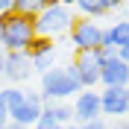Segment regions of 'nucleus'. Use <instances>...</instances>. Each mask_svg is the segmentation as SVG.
Here are the masks:
<instances>
[{
  "label": "nucleus",
  "mask_w": 129,
  "mask_h": 129,
  "mask_svg": "<svg viewBox=\"0 0 129 129\" xmlns=\"http://www.w3.org/2000/svg\"><path fill=\"white\" fill-rule=\"evenodd\" d=\"M35 38H38L35 18L18 15L15 9L6 12V15H0V47L6 53H26Z\"/></svg>",
  "instance_id": "obj_1"
},
{
  "label": "nucleus",
  "mask_w": 129,
  "mask_h": 129,
  "mask_svg": "<svg viewBox=\"0 0 129 129\" xmlns=\"http://www.w3.org/2000/svg\"><path fill=\"white\" fill-rule=\"evenodd\" d=\"M82 91V82H79V73H76V64H64V68H53V71H47L44 76H41V100H44V106L47 103H64L68 97L79 94Z\"/></svg>",
  "instance_id": "obj_2"
},
{
  "label": "nucleus",
  "mask_w": 129,
  "mask_h": 129,
  "mask_svg": "<svg viewBox=\"0 0 129 129\" xmlns=\"http://www.w3.org/2000/svg\"><path fill=\"white\" fill-rule=\"evenodd\" d=\"M76 18L71 15V6L68 3H59V0H50L47 9L35 18V32L44 35V38H56L62 32H71Z\"/></svg>",
  "instance_id": "obj_3"
},
{
  "label": "nucleus",
  "mask_w": 129,
  "mask_h": 129,
  "mask_svg": "<svg viewBox=\"0 0 129 129\" xmlns=\"http://www.w3.org/2000/svg\"><path fill=\"white\" fill-rule=\"evenodd\" d=\"M71 41H73V47H76V53H94L103 44V26L97 24V21L79 18L73 24V29H71Z\"/></svg>",
  "instance_id": "obj_4"
},
{
  "label": "nucleus",
  "mask_w": 129,
  "mask_h": 129,
  "mask_svg": "<svg viewBox=\"0 0 129 129\" xmlns=\"http://www.w3.org/2000/svg\"><path fill=\"white\" fill-rule=\"evenodd\" d=\"M44 114V100H41L38 91H24V103L9 109V120L12 123H21V126H35L38 117Z\"/></svg>",
  "instance_id": "obj_5"
},
{
  "label": "nucleus",
  "mask_w": 129,
  "mask_h": 129,
  "mask_svg": "<svg viewBox=\"0 0 129 129\" xmlns=\"http://www.w3.org/2000/svg\"><path fill=\"white\" fill-rule=\"evenodd\" d=\"M73 117L82 123H94L103 117V109H100V91H79L73 97Z\"/></svg>",
  "instance_id": "obj_6"
},
{
  "label": "nucleus",
  "mask_w": 129,
  "mask_h": 129,
  "mask_svg": "<svg viewBox=\"0 0 129 129\" xmlns=\"http://www.w3.org/2000/svg\"><path fill=\"white\" fill-rule=\"evenodd\" d=\"M100 82L106 88H129V64L120 59H103L100 64Z\"/></svg>",
  "instance_id": "obj_7"
},
{
  "label": "nucleus",
  "mask_w": 129,
  "mask_h": 129,
  "mask_svg": "<svg viewBox=\"0 0 129 129\" xmlns=\"http://www.w3.org/2000/svg\"><path fill=\"white\" fill-rule=\"evenodd\" d=\"M73 64H76V73H79L82 88H94L97 82H100V64H103L100 50H94V53H76Z\"/></svg>",
  "instance_id": "obj_8"
},
{
  "label": "nucleus",
  "mask_w": 129,
  "mask_h": 129,
  "mask_svg": "<svg viewBox=\"0 0 129 129\" xmlns=\"http://www.w3.org/2000/svg\"><path fill=\"white\" fill-rule=\"evenodd\" d=\"M100 109H103V114H112L117 120H120L123 114H129L126 88H103L100 91Z\"/></svg>",
  "instance_id": "obj_9"
},
{
  "label": "nucleus",
  "mask_w": 129,
  "mask_h": 129,
  "mask_svg": "<svg viewBox=\"0 0 129 129\" xmlns=\"http://www.w3.org/2000/svg\"><path fill=\"white\" fill-rule=\"evenodd\" d=\"M32 59L29 53H6V68H3V76L9 82H26L32 76Z\"/></svg>",
  "instance_id": "obj_10"
},
{
  "label": "nucleus",
  "mask_w": 129,
  "mask_h": 129,
  "mask_svg": "<svg viewBox=\"0 0 129 129\" xmlns=\"http://www.w3.org/2000/svg\"><path fill=\"white\" fill-rule=\"evenodd\" d=\"M129 44V21H117V24H112L109 29H103V44L100 47L106 50H120Z\"/></svg>",
  "instance_id": "obj_11"
},
{
  "label": "nucleus",
  "mask_w": 129,
  "mask_h": 129,
  "mask_svg": "<svg viewBox=\"0 0 129 129\" xmlns=\"http://www.w3.org/2000/svg\"><path fill=\"white\" fill-rule=\"evenodd\" d=\"M73 6L79 9L88 21H94V18H100V15H109L114 9H120L123 3H114V0H73Z\"/></svg>",
  "instance_id": "obj_12"
},
{
  "label": "nucleus",
  "mask_w": 129,
  "mask_h": 129,
  "mask_svg": "<svg viewBox=\"0 0 129 129\" xmlns=\"http://www.w3.org/2000/svg\"><path fill=\"white\" fill-rule=\"evenodd\" d=\"M50 0H12V9L18 15H26V18H38L44 9H47Z\"/></svg>",
  "instance_id": "obj_13"
},
{
  "label": "nucleus",
  "mask_w": 129,
  "mask_h": 129,
  "mask_svg": "<svg viewBox=\"0 0 129 129\" xmlns=\"http://www.w3.org/2000/svg\"><path fill=\"white\" fill-rule=\"evenodd\" d=\"M44 112H47L59 126H68L71 117H73V106H68V103H47V106H44Z\"/></svg>",
  "instance_id": "obj_14"
},
{
  "label": "nucleus",
  "mask_w": 129,
  "mask_h": 129,
  "mask_svg": "<svg viewBox=\"0 0 129 129\" xmlns=\"http://www.w3.org/2000/svg\"><path fill=\"white\" fill-rule=\"evenodd\" d=\"M29 59L32 56H47V53H56V44H53V38H44V35H38V38L29 44Z\"/></svg>",
  "instance_id": "obj_15"
},
{
  "label": "nucleus",
  "mask_w": 129,
  "mask_h": 129,
  "mask_svg": "<svg viewBox=\"0 0 129 129\" xmlns=\"http://www.w3.org/2000/svg\"><path fill=\"white\" fill-rule=\"evenodd\" d=\"M0 103L6 106V109H15V106L24 103V91L21 88H3L0 91Z\"/></svg>",
  "instance_id": "obj_16"
},
{
  "label": "nucleus",
  "mask_w": 129,
  "mask_h": 129,
  "mask_svg": "<svg viewBox=\"0 0 129 129\" xmlns=\"http://www.w3.org/2000/svg\"><path fill=\"white\" fill-rule=\"evenodd\" d=\"M53 59H56V53H47V56H32V71L44 76L47 71H53Z\"/></svg>",
  "instance_id": "obj_17"
},
{
  "label": "nucleus",
  "mask_w": 129,
  "mask_h": 129,
  "mask_svg": "<svg viewBox=\"0 0 129 129\" xmlns=\"http://www.w3.org/2000/svg\"><path fill=\"white\" fill-rule=\"evenodd\" d=\"M32 129H59V123L53 120V117H50L47 112H44V114H41V117H38V123H35V126H32Z\"/></svg>",
  "instance_id": "obj_18"
},
{
  "label": "nucleus",
  "mask_w": 129,
  "mask_h": 129,
  "mask_svg": "<svg viewBox=\"0 0 129 129\" xmlns=\"http://www.w3.org/2000/svg\"><path fill=\"white\" fill-rule=\"evenodd\" d=\"M79 129H109V126H106V123H103V117H100V120H94V123H82Z\"/></svg>",
  "instance_id": "obj_19"
},
{
  "label": "nucleus",
  "mask_w": 129,
  "mask_h": 129,
  "mask_svg": "<svg viewBox=\"0 0 129 129\" xmlns=\"http://www.w3.org/2000/svg\"><path fill=\"white\" fill-rule=\"evenodd\" d=\"M6 123H9V109H6L3 103H0V129L6 126Z\"/></svg>",
  "instance_id": "obj_20"
},
{
  "label": "nucleus",
  "mask_w": 129,
  "mask_h": 129,
  "mask_svg": "<svg viewBox=\"0 0 129 129\" xmlns=\"http://www.w3.org/2000/svg\"><path fill=\"white\" fill-rule=\"evenodd\" d=\"M117 59L129 64V44H126V47H120V50H117Z\"/></svg>",
  "instance_id": "obj_21"
},
{
  "label": "nucleus",
  "mask_w": 129,
  "mask_h": 129,
  "mask_svg": "<svg viewBox=\"0 0 129 129\" xmlns=\"http://www.w3.org/2000/svg\"><path fill=\"white\" fill-rule=\"evenodd\" d=\"M6 12H12V0H0V15H6Z\"/></svg>",
  "instance_id": "obj_22"
},
{
  "label": "nucleus",
  "mask_w": 129,
  "mask_h": 129,
  "mask_svg": "<svg viewBox=\"0 0 129 129\" xmlns=\"http://www.w3.org/2000/svg\"><path fill=\"white\" fill-rule=\"evenodd\" d=\"M3 68H6V50L0 47V76H3Z\"/></svg>",
  "instance_id": "obj_23"
},
{
  "label": "nucleus",
  "mask_w": 129,
  "mask_h": 129,
  "mask_svg": "<svg viewBox=\"0 0 129 129\" xmlns=\"http://www.w3.org/2000/svg\"><path fill=\"white\" fill-rule=\"evenodd\" d=\"M112 129H129V120H123V117H120V120H114Z\"/></svg>",
  "instance_id": "obj_24"
},
{
  "label": "nucleus",
  "mask_w": 129,
  "mask_h": 129,
  "mask_svg": "<svg viewBox=\"0 0 129 129\" xmlns=\"http://www.w3.org/2000/svg\"><path fill=\"white\" fill-rule=\"evenodd\" d=\"M3 129H26V126H21V123H12V120H9V123H6Z\"/></svg>",
  "instance_id": "obj_25"
},
{
  "label": "nucleus",
  "mask_w": 129,
  "mask_h": 129,
  "mask_svg": "<svg viewBox=\"0 0 129 129\" xmlns=\"http://www.w3.org/2000/svg\"><path fill=\"white\" fill-rule=\"evenodd\" d=\"M59 129H79V126H73V123H68V126H59Z\"/></svg>",
  "instance_id": "obj_26"
},
{
  "label": "nucleus",
  "mask_w": 129,
  "mask_h": 129,
  "mask_svg": "<svg viewBox=\"0 0 129 129\" xmlns=\"http://www.w3.org/2000/svg\"><path fill=\"white\" fill-rule=\"evenodd\" d=\"M126 97H129V88H126Z\"/></svg>",
  "instance_id": "obj_27"
}]
</instances>
